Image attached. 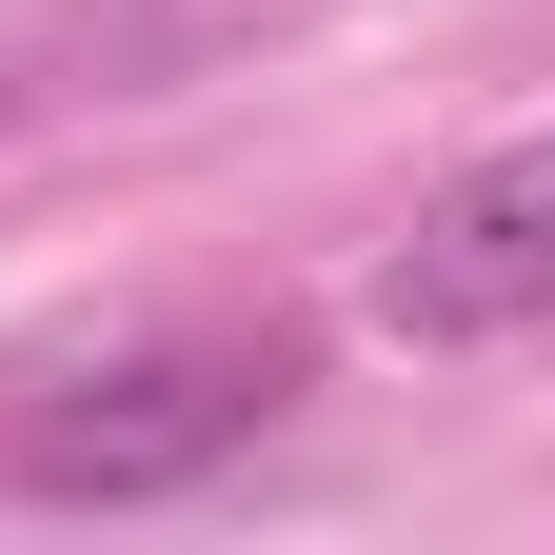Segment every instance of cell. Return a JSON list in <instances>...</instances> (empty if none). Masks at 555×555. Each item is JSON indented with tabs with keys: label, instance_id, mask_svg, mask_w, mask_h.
<instances>
[{
	"label": "cell",
	"instance_id": "6da1fadb",
	"mask_svg": "<svg viewBox=\"0 0 555 555\" xmlns=\"http://www.w3.org/2000/svg\"><path fill=\"white\" fill-rule=\"evenodd\" d=\"M298 397V337H100V358H60L21 416H0V476L21 496H179V476H219L258 416Z\"/></svg>",
	"mask_w": 555,
	"mask_h": 555
},
{
	"label": "cell",
	"instance_id": "7a4b0ae2",
	"mask_svg": "<svg viewBox=\"0 0 555 555\" xmlns=\"http://www.w3.org/2000/svg\"><path fill=\"white\" fill-rule=\"evenodd\" d=\"M358 318L397 337V358H516V337H555V139L456 159V179L377 238Z\"/></svg>",
	"mask_w": 555,
	"mask_h": 555
},
{
	"label": "cell",
	"instance_id": "3957f363",
	"mask_svg": "<svg viewBox=\"0 0 555 555\" xmlns=\"http://www.w3.org/2000/svg\"><path fill=\"white\" fill-rule=\"evenodd\" d=\"M0 119H21V80H0Z\"/></svg>",
	"mask_w": 555,
	"mask_h": 555
}]
</instances>
